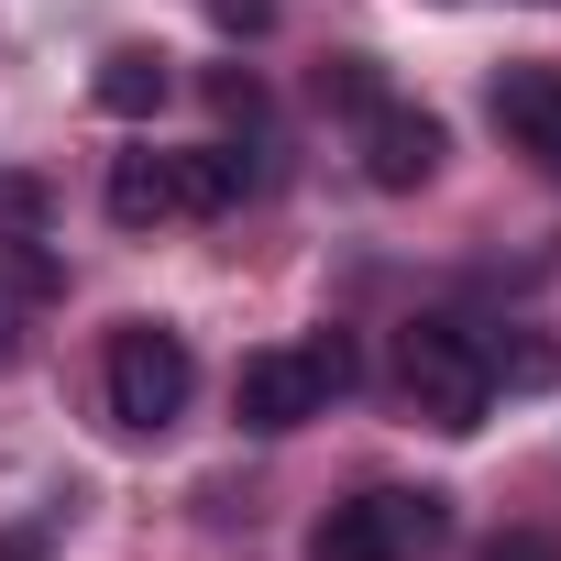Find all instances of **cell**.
Segmentation results:
<instances>
[{
  "instance_id": "6da1fadb",
  "label": "cell",
  "mask_w": 561,
  "mask_h": 561,
  "mask_svg": "<svg viewBox=\"0 0 561 561\" xmlns=\"http://www.w3.org/2000/svg\"><path fill=\"white\" fill-rule=\"evenodd\" d=\"M353 375H364L353 331H309V342H287V353H242L231 408H242L253 440H287V430H309L331 397H353Z\"/></svg>"
},
{
  "instance_id": "7a4b0ae2",
  "label": "cell",
  "mask_w": 561,
  "mask_h": 561,
  "mask_svg": "<svg viewBox=\"0 0 561 561\" xmlns=\"http://www.w3.org/2000/svg\"><path fill=\"white\" fill-rule=\"evenodd\" d=\"M397 386L430 430H484L495 408V353L462 331V320H408L397 331Z\"/></svg>"
},
{
  "instance_id": "3957f363",
  "label": "cell",
  "mask_w": 561,
  "mask_h": 561,
  "mask_svg": "<svg viewBox=\"0 0 561 561\" xmlns=\"http://www.w3.org/2000/svg\"><path fill=\"white\" fill-rule=\"evenodd\" d=\"M100 397H111V430H165V419H187L198 364L165 320H122L111 353H100Z\"/></svg>"
},
{
  "instance_id": "277c9868",
  "label": "cell",
  "mask_w": 561,
  "mask_h": 561,
  "mask_svg": "<svg viewBox=\"0 0 561 561\" xmlns=\"http://www.w3.org/2000/svg\"><path fill=\"white\" fill-rule=\"evenodd\" d=\"M440 528H451L440 495H353L309 528V561H419Z\"/></svg>"
},
{
  "instance_id": "5b68a950",
  "label": "cell",
  "mask_w": 561,
  "mask_h": 561,
  "mask_svg": "<svg viewBox=\"0 0 561 561\" xmlns=\"http://www.w3.org/2000/svg\"><path fill=\"white\" fill-rule=\"evenodd\" d=\"M364 176H375L386 198L430 187V176H440V122L408 111V100H375V111H364Z\"/></svg>"
},
{
  "instance_id": "8992f818",
  "label": "cell",
  "mask_w": 561,
  "mask_h": 561,
  "mask_svg": "<svg viewBox=\"0 0 561 561\" xmlns=\"http://www.w3.org/2000/svg\"><path fill=\"white\" fill-rule=\"evenodd\" d=\"M484 111H495V133H506L528 165H550V176H561V67H495Z\"/></svg>"
},
{
  "instance_id": "52a82bcc",
  "label": "cell",
  "mask_w": 561,
  "mask_h": 561,
  "mask_svg": "<svg viewBox=\"0 0 561 561\" xmlns=\"http://www.w3.org/2000/svg\"><path fill=\"white\" fill-rule=\"evenodd\" d=\"M111 220H122V231L187 220V198H176V154H111Z\"/></svg>"
},
{
  "instance_id": "ba28073f",
  "label": "cell",
  "mask_w": 561,
  "mask_h": 561,
  "mask_svg": "<svg viewBox=\"0 0 561 561\" xmlns=\"http://www.w3.org/2000/svg\"><path fill=\"white\" fill-rule=\"evenodd\" d=\"M165 89H176V78H165V56H144V45H111V56H100V78H89V100H100L111 122H154V111H165Z\"/></svg>"
},
{
  "instance_id": "9c48e42d",
  "label": "cell",
  "mask_w": 561,
  "mask_h": 561,
  "mask_svg": "<svg viewBox=\"0 0 561 561\" xmlns=\"http://www.w3.org/2000/svg\"><path fill=\"white\" fill-rule=\"evenodd\" d=\"M242 187H253V165H242L231 144H198V154H176V198H187V220H220V209H242Z\"/></svg>"
},
{
  "instance_id": "30bf717a",
  "label": "cell",
  "mask_w": 561,
  "mask_h": 561,
  "mask_svg": "<svg viewBox=\"0 0 561 561\" xmlns=\"http://www.w3.org/2000/svg\"><path fill=\"white\" fill-rule=\"evenodd\" d=\"M320 89H331L342 111H375V100H386V78H375V56H331V78H320Z\"/></svg>"
},
{
  "instance_id": "8fae6325",
  "label": "cell",
  "mask_w": 561,
  "mask_h": 561,
  "mask_svg": "<svg viewBox=\"0 0 561 561\" xmlns=\"http://www.w3.org/2000/svg\"><path fill=\"white\" fill-rule=\"evenodd\" d=\"M209 111H220V122H242V133H253V122H264V89H253V78H242V67H220V78H209Z\"/></svg>"
},
{
  "instance_id": "7c38bea8",
  "label": "cell",
  "mask_w": 561,
  "mask_h": 561,
  "mask_svg": "<svg viewBox=\"0 0 561 561\" xmlns=\"http://www.w3.org/2000/svg\"><path fill=\"white\" fill-rule=\"evenodd\" d=\"M12 353H23V298L0 287V375H12Z\"/></svg>"
},
{
  "instance_id": "4fadbf2b",
  "label": "cell",
  "mask_w": 561,
  "mask_h": 561,
  "mask_svg": "<svg viewBox=\"0 0 561 561\" xmlns=\"http://www.w3.org/2000/svg\"><path fill=\"white\" fill-rule=\"evenodd\" d=\"M484 561H561V539H495Z\"/></svg>"
}]
</instances>
